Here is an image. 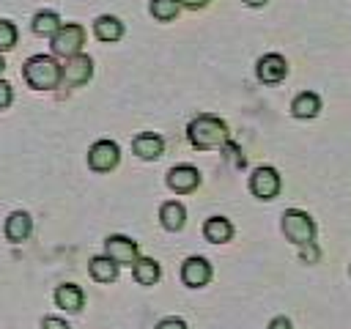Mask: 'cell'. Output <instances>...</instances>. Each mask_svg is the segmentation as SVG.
Returning <instances> with one entry per match:
<instances>
[{
	"label": "cell",
	"instance_id": "obj_1",
	"mask_svg": "<svg viewBox=\"0 0 351 329\" xmlns=\"http://www.w3.org/2000/svg\"><path fill=\"white\" fill-rule=\"evenodd\" d=\"M186 134H189V143L195 148H214V145H222L228 143V126L222 118L211 115V112H200L189 121L186 126Z\"/></svg>",
	"mask_w": 351,
	"mask_h": 329
},
{
	"label": "cell",
	"instance_id": "obj_2",
	"mask_svg": "<svg viewBox=\"0 0 351 329\" xmlns=\"http://www.w3.org/2000/svg\"><path fill=\"white\" fill-rule=\"evenodd\" d=\"M60 77H63V66L52 55H33L25 60V80L38 90L55 88Z\"/></svg>",
	"mask_w": 351,
	"mask_h": 329
},
{
	"label": "cell",
	"instance_id": "obj_3",
	"mask_svg": "<svg viewBox=\"0 0 351 329\" xmlns=\"http://www.w3.org/2000/svg\"><path fill=\"white\" fill-rule=\"evenodd\" d=\"M282 233L288 241L304 247V244H313L315 239V222L307 211H299V208H288L282 214Z\"/></svg>",
	"mask_w": 351,
	"mask_h": 329
},
{
	"label": "cell",
	"instance_id": "obj_4",
	"mask_svg": "<svg viewBox=\"0 0 351 329\" xmlns=\"http://www.w3.org/2000/svg\"><path fill=\"white\" fill-rule=\"evenodd\" d=\"M85 41V30L82 25L77 22H66L55 30L52 36V52L55 55H63V58H71V55H80V47Z\"/></svg>",
	"mask_w": 351,
	"mask_h": 329
},
{
	"label": "cell",
	"instance_id": "obj_5",
	"mask_svg": "<svg viewBox=\"0 0 351 329\" xmlns=\"http://www.w3.org/2000/svg\"><path fill=\"white\" fill-rule=\"evenodd\" d=\"M250 192H252L255 197H261V200L274 197V195L280 192V173H277L274 167H269V164L255 167L252 175H250Z\"/></svg>",
	"mask_w": 351,
	"mask_h": 329
},
{
	"label": "cell",
	"instance_id": "obj_6",
	"mask_svg": "<svg viewBox=\"0 0 351 329\" xmlns=\"http://www.w3.org/2000/svg\"><path fill=\"white\" fill-rule=\"evenodd\" d=\"M121 159V148L115 140H96L90 148H88V164L93 170H112Z\"/></svg>",
	"mask_w": 351,
	"mask_h": 329
},
{
	"label": "cell",
	"instance_id": "obj_7",
	"mask_svg": "<svg viewBox=\"0 0 351 329\" xmlns=\"http://www.w3.org/2000/svg\"><path fill=\"white\" fill-rule=\"evenodd\" d=\"M104 255H110L118 266H121V263H132V266H134V260L140 258V255H137V241H132L129 236H121V233L107 236V241H104Z\"/></svg>",
	"mask_w": 351,
	"mask_h": 329
},
{
	"label": "cell",
	"instance_id": "obj_8",
	"mask_svg": "<svg viewBox=\"0 0 351 329\" xmlns=\"http://www.w3.org/2000/svg\"><path fill=\"white\" fill-rule=\"evenodd\" d=\"M181 280L189 285V288H200L211 280V263L203 258V255H189L184 263H181Z\"/></svg>",
	"mask_w": 351,
	"mask_h": 329
},
{
	"label": "cell",
	"instance_id": "obj_9",
	"mask_svg": "<svg viewBox=\"0 0 351 329\" xmlns=\"http://www.w3.org/2000/svg\"><path fill=\"white\" fill-rule=\"evenodd\" d=\"M90 74H93V60H90V55L80 52V55L66 58V63H63V80H66V82L82 85V82L90 80Z\"/></svg>",
	"mask_w": 351,
	"mask_h": 329
},
{
	"label": "cell",
	"instance_id": "obj_10",
	"mask_svg": "<svg viewBox=\"0 0 351 329\" xmlns=\"http://www.w3.org/2000/svg\"><path fill=\"white\" fill-rule=\"evenodd\" d=\"M255 71H258V77H261L263 82H280V80L288 74V63H285V58H282L280 52H266V55L258 60Z\"/></svg>",
	"mask_w": 351,
	"mask_h": 329
},
{
	"label": "cell",
	"instance_id": "obj_11",
	"mask_svg": "<svg viewBox=\"0 0 351 329\" xmlns=\"http://www.w3.org/2000/svg\"><path fill=\"white\" fill-rule=\"evenodd\" d=\"M200 184V173L192 164H176L167 170V186L176 192H192Z\"/></svg>",
	"mask_w": 351,
	"mask_h": 329
},
{
	"label": "cell",
	"instance_id": "obj_12",
	"mask_svg": "<svg viewBox=\"0 0 351 329\" xmlns=\"http://www.w3.org/2000/svg\"><path fill=\"white\" fill-rule=\"evenodd\" d=\"M132 151H134L137 156H143V159H156V156L165 151V140H162V134H156V132H140V134H134V140H132Z\"/></svg>",
	"mask_w": 351,
	"mask_h": 329
},
{
	"label": "cell",
	"instance_id": "obj_13",
	"mask_svg": "<svg viewBox=\"0 0 351 329\" xmlns=\"http://www.w3.org/2000/svg\"><path fill=\"white\" fill-rule=\"evenodd\" d=\"M30 230H33V219L27 211H11L5 217V236L11 241H25L30 236Z\"/></svg>",
	"mask_w": 351,
	"mask_h": 329
},
{
	"label": "cell",
	"instance_id": "obj_14",
	"mask_svg": "<svg viewBox=\"0 0 351 329\" xmlns=\"http://www.w3.org/2000/svg\"><path fill=\"white\" fill-rule=\"evenodd\" d=\"M55 302H58V307H63V310H69V313H77V310L82 307V302H85V293H82L80 285L63 282V285L55 288Z\"/></svg>",
	"mask_w": 351,
	"mask_h": 329
},
{
	"label": "cell",
	"instance_id": "obj_15",
	"mask_svg": "<svg viewBox=\"0 0 351 329\" xmlns=\"http://www.w3.org/2000/svg\"><path fill=\"white\" fill-rule=\"evenodd\" d=\"M93 33H96V38H101V41H118V38L123 36V22H121L115 14H101V16H96V22H93Z\"/></svg>",
	"mask_w": 351,
	"mask_h": 329
},
{
	"label": "cell",
	"instance_id": "obj_16",
	"mask_svg": "<svg viewBox=\"0 0 351 329\" xmlns=\"http://www.w3.org/2000/svg\"><path fill=\"white\" fill-rule=\"evenodd\" d=\"M159 219L167 230H181L184 228V219H186V208L178 203V200H165L159 206Z\"/></svg>",
	"mask_w": 351,
	"mask_h": 329
},
{
	"label": "cell",
	"instance_id": "obj_17",
	"mask_svg": "<svg viewBox=\"0 0 351 329\" xmlns=\"http://www.w3.org/2000/svg\"><path fill=\"white\" fill-rule=\"evenodd\" d=\"M88 269H90V277L99 282H112L118 277V263L110 255H93Z\"/></svg>",
	"mask_w": 351,
	"mask_h": 329
},
{
	"label": "cell",
	"instance_id": "obj_18",
	"mask_svg": "<svg viewBox=\"0 0 351 329\" xmlns=\"http://www.w3.org/2000/svg\"><path fill=\"white\" fill-rule=\"evenodd\" d=\"M203 233H206L208 241L222 244V241H228V239L233 236V225H230L228 217H208V219L203 222Z\"/></svg>",
	"mask_w": 351,
	"mask_h": 329
},
{
	"label": "cell",
	"instance_id": "obj_19",
	"mask_svg": "<svg viewBox=\"0 0 351 329\" xmlns=\"http://www.w3.org/2000/svg\"><path fill=\"white\" fill-rule=\"evenodd\" d=\"M291 110H293L296 118H315L318 110H321V99H318V93H313V90H302V93L293 99Z\"/></svg>",
	"mask_w": 351,
	"mask_h": 329
},
{
	"label": "cell",
	"instance_id": "obj_20",
	"mask_svg": "<svg viewBox=\"0 0 351 329\" xmlns=\"http://www.w3.org/2000/svg\"><path fill=\"white\" fill-rule=\"evenodd\" d=\"M60 25H63L60 16H58L55 11H49V8H41V11L33 14V30L41 33V36H55V30H58Z\"/></svg>",
	"mask_w": 351,
	"mask_h": 329
},
{
	"label": "cell",
	"instance_id": "obj_21",
	"mask_svg": "<svg viewBox=\"0 0 351 329\" xmlns=\"http://www.w3.org/2000/svg\"><path fill=\"white\" fill-rule=\"evenodd\" d=\"M134 280L140 285H154L159 280V263L154 258H137L134 260Z\"/></svg>",
	"mask_w": 351,
	"mask_h": 329
},
{
	"label": "cell",
	"instance_id": "obj_22",
	"mask_svg": "<svg viewBox=\"0 0 351 329\" xmlns=\"http://www.w3.org/2000/svg\"><path fill=\"white\" fill-rule=\"evenodd\" d=\"M178 8H181V0H151V14L165 22L173 19L178 14Z\"/></svg>",
	"mask_w": 351,
	"mask_h": 329
},
{
	"label": "cell",
	"instance_id": "obj_23",
	"mask_svg": "<svg viewBox=\"0 0 351 329\" xmlns=\"http://www.w3.org/2000/svg\"><path fill=\"white\" fill-rule=\"evenodd\" d=\"M16 44V25L11 19H0V49H8Z\"/></svg>",
	"mask_w": 351,
	"mask_h": 329
},
{
	"label": "cell",
	"instance_id": "obj_24",
	"mask_svg": "<svg viewBox=\"0 0 351 329\" xmlns=\"http://www.w3.org/2000/svg\"><path fill=\"white\" fill-rule=\"evenodd\" d=\"M41 329H71L63 318H58V315H47L44 321H41Z\"/></svg>",
	"mask_w": 351,
	"mask_h": 329
},
{
	"label": "cell",
	"instance_id": "obj_25",
	"mask_svg": "<svg viewBox=\"0 0 351 329\" xmlns=\"http://www.w3.org/2000/svg\"><path fill=\"white\" fill-rule=\"evenodd\" d=\"M154 329H186V324L181 321V318H176V315H170V318H162Z\"/></svg>",
	"mask_w": 351,
	"mask_h": 329
},
{
	"label": "cell",
	"instance_id": "obj_26",
	"mask_svg": "<svg viewBox=\"0 0 351 329\" xmlns=\"http://www.w3.org/2000/svg\"><path fill=\"white\" fill-rule=\"evenodd\" d=\"M11 96H14L11 82L8 80H0V107H8L11 104Z\"/></svg>",
	"mask_w": 351,
	"mask_h": 329
},
{
	"label": "cell",
	"instance_id": "obj_27",
	"mask_svg": "<svg viewBox=\"0 0 351 329\" xmlns=\"http://www.w3.org/2000/svg\"><path fill=\"white\" fill-rule=\"evenodd\" d=\"M299 249H302V258H304L307 263H313V260L321 255V252H318V247H315V241H313V244H304V247H299Z\"/></svg>",
	"mask_w": 351,
	"mask_h": 329
},
{
	"label": "cell",
	"instance_id": "obj_28",
	"mask_svg": "<svg viewBox=\"0 0 351 329\" xmlns=\"http://www.w3.org/2000/svg\"><path fill=\"white\" fill-rule=\"evenodd\" d=\"M269 329H293V324H291L285 315H277V318L269 321Z\"/></svg>",
	"mask_w": 351,
	"mask_h": 329
},
{
	"label": "cell",
	"instance_id": "obj_29",
	"mask_svg": "<svg viewBox=\"0 0 351 329\" xmlns=\"http://www.w3.org/2000/svg\"><path fill=\"white\" fill-rule=\"evenodd\" d=\"M184 5H189V8H200V5H206L208 0H181Z\"/></svg>",
	"mask_w": 351,
	"mask_h": 329
},
{
	"label": "cell",
	"instance_id": "obj_30",
	"mask_svg": "<svg viewBox=\"0 0 351 329\" xmlns=\"http://www.w3.org/2000/svg\"><path fill=\"white\" fill-rule=\"evenodd\" d=\"M244 3H247V5H263L266 0H244Z\"/></svg>",
	"mask_w": 351,
	"mask_h": 329
},
{
	"label": "cell",
	"instance_id": "obj_31",
	"mask_svg": "<svg viewBox=\"0 0 351 329\" xmlns=\"http://www.w3.org/2000/svg\"><path fill=\"white\" fill-rule=\"evenodd\" d=\"M3 69H5V60H3V55H0V71H3Z\"/></svg>",
	"mask_w": 351,
	"mask_h": 329
}]
</instances>
